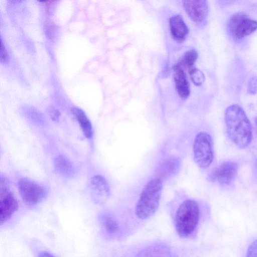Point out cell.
Instances as JSON below:
<instances>
[{
  "label": "cell",
  "instance_id": "cell-27",
  "mask_svg": "<svg viewBox=\"0 0 257 257\" xmlns=\"http://www.w3.org/2000/svg\"><path fill=\"white\" fill-rule=\"evenodd\" d=\"M255 166H256V168H257V160H256V161L255 162Z\"/></svg>",
  "mask_w": 257,
  "mask_h": 257
},
{
  "label": "cell",
  "instance_id": "cell-13",
  "mask_svg": "<svg viewBox=\"0 0 257 257\" xmlns=\"http://www.w3.org/2000/svg\"><path fill=\"white\" fill-rule=\"evenodd\" d=\"M174 70V81L177 91L179 96L183 99L187 98L190 94L189 84L184 70L175 65Z\"/></svg>",
  "mask_w": 257,
  "mask_h": 257
},
{
  "label": "cell",
  "instance_id": "cell-3",
  "mask_svg": "<svg viewBox=\"0 0 257 257\" xmlns=\"http://www.w3.org/2000/svg\"><path fill=\"white\" fill-rule=\"evenodd\" d=\"M200 215L198 203L192 199L184 200L178 207L175 215L174 225L178 235L190 237L197 228Z\"/></svg>",
  "mask_w": 257,
  "mask_h": 257
},
{
  "label": "cell",
  "instance_id": "cell-22",
  "mask_svg": "<svg viewBox=\"0 0 257 257\" xmlns=\"http://www.w3.org/2000/svg\"><path fill=\"white\" fill-rule=\"evenodd\" d=\"M246 257H257V239L252 242L248 246Z\"/></svg>",
  "mask_w": 257,
  "mask_h": 257
},
{
  "label": "cell",
  "instance_id": "cell-14",
  "mask_svg": "<svg viewBox=\"0 0 257 257\" xmlns=\"http://www.w3.org/2000/svg\"><path fill=\"white\" fill-rule=\"evenodd\" d=\"M54 168L57 172L65 178H71L75 173L72 162L63 155H59L54 161Z\"/></svg>",
  "mask_w": 257,
  "mask_h": 257
},
{
  "label": "cell",
  "instance_id": "cell-8",
  "mask_svg": "<svg viewBox=\"0 0 257 257\" xmlns=\"http://www.w3.org/2000/svg\"><path fill=\"white\" fill-rule=\"evenodd\" d=\"M238 170L237 164L231 161L218 166L210 175V180L221 185H228L235 179Z\"/></svg>",
  "mask_w": 257,
  "mask_h": 257
},
{
  "label": "cell",
  "instance_id": "cell-12",
  "mask_svg": "<svg viewBox=\"0 0 257 257\" xmlns=\"http://www.w3.org/2000/svg\"><path fill=\"white\" fill-rule=\"evenodd\" d=\"M170 32L174 40L178 42L184 41L188 33L189 29L180 15H176L170 18L169 21Z\"/></svg>",
  "mask_w": 257,
  "mask_h": 257
},
{
  "label": "cell",
  "instance_id": "cell-4",
  "mask_svg": "<svg viewBox=\"0 0 257 257\" xmlns=\"http://www.w3.org/2000/svg\"><path fill=\"white\" fill-rule=\"evenodd\" d=\"M195 162L201 168H208L214 158L213 142L211 136L205 132H200L195 136L193 146Z\"/></svg>",
  "mask_w": 257,
  "mask_h": 257
},
{
  "label": "cell",
  "instance_id": "cell-10",
  "mask_svg": "<svg viewBox=\"0 0 257 257\" xmlns=\"http://www.w3.org/2000/svg\"><path fill=\"white\" fill-rule=\"evenodd\" d=\"M90 195L93 201L98 204L104 203L109 198L110 190L104 177L96 175L93 176L90 182Z\"/></svg>",
  "mask_w": 257,
  "mask_h": 257
},
{
  "label": "cell",
  "instance_id": "cell-15",
  "mask_svg": "<svg viewBox=\"0 0 257 257\" xmlns=\"http://www.w3.org/2000/svg\"><path fill=\"white\" fill-rule=\"evenodd\" d=\"M72 112L75 117L84 136L88 139H91L93 134L92 125L85 112L78 107L73 108Z\"/></svg>",
  "mask_w": 257,
  "mask_h": 257
},
{
  "label": "cell",
  "instance_id": "cell-6",
  "mask_svg": "<svg viewBox=\"0 0 257 257\" xmlns=\"http://www.w3.org/2000/svg\"><path fill=\"white\" fill-rule=\"evenodd\" d=\"M18 188L24 202L30 205L38 203L47 194V191L43 186L26 178L18 181Z\"/></svg>",
  "mask_w": 257,
  "mask_h": 257
},
{
  "label": "cell",
  "instance_id": "cell-23",
  "mask_svg": "<svg viewBox=\"0 0 257 257\" xmlns=\"http://www.w3.org/2000/svg\"><path fill=\"white\" fill-rule=\"evenodd\" d=\"M1 62L3 63H7L10 59L9 55L2 40L1 41Z\"/></svg>",
  "mask_w": 257,
  "mask_h": 257
},
{
  "label": "cell",
  "instance_id": "cell-9",
  "mask_svg": "<svg viewBox=\"0 0 257 257\" xmlns=\"http://www.w3.org/2000/svg\"><path fill=\"white\" fill-rule=\"evenodd\" d=\"M183 6L190 19L198 25L206 23L208 8L206 1H185Z\"/></svg>",
  "mask_w": 257,
  "mask_h": 257
},
{
  "label": "cell",
  "instance_id": "cell-5",
  "mask_svg": "<svg viewBox=\"0 0 257 257\" xmlns=\"http://www.w3.org/2000/svg\"><path fill=\"white\" fill-rule=\"evenodd\" d=\"M257 30V21L246 14L237 13L232 15L227 23V31L235 41L240 40Z\"/></svg>",
  "mask_w": 257,
  "mask_h": 257
},
{
  "label": "cell",
  "instance_id": "cell-18",
  "mask_svg": "<svg viewBox=\"0 0 257 257\" xmlns=\"http://www.w3.org/2000/svg\"><path fill=\"white\" fill-rule=\"evenodd\" d=\"M198 57V53L194 49L187 51L184 56L178 61L176 65L182 68L185 70L188 69V70L193 68Z\"/></svg>",
  "mask_w": 257,
  "mask_h": 257
},
{
  "label": "cell",
  "instance_id": "cell-20",
  "mask_svg": "<svg viewBox=\"0 0 257 257\" xmlns=\"http://www.w3.org/2000/svg\"><path fill=\"white\" fill-rule=\"evenodd\" d=\"M189 73L192 81L195 85L199 86L203 83L205 77L199 69L193 67L189 70Z\"/></svg>",
  "mask_w": 257,
  "mask_h": 257
},
{
  "label": "cell",
  "instance_id": "cell-17",
  "mask_svg": "<svg viewBox=\"0 0 257 257\" xmlns=\"http://www.w3.org/2000/svg\"><path fill=\"white\" fill-rule=\"evenodd\" d=\"M100 225L105 233L111 237L118 234L119 226L116 219L111 214L103 213L99 216Z\"/></svg>",
  "mask_w": 257,
  "mask_h": 257
},
{
  "label": "cell",
  "instance_id": "cell-26",
  "mask_svg": "<svg viewBox=\"0 0 257 257\" xmlns=\"http://www.w3.org/2000/svg\"><path fill=\"white\" fill-rule=\"evenodd\" d=\"M38 257H55L53 254L47 251H42L39 253Z\"/></svg>",
  "mask_w": 257,
  "mask_h": 257
},
{
  "label": "cell",
  "instance_id": "cell-24",
  "mask_svg": "<svg viewBox=\"0 0 257 257\" xmlns=\"http://www.w3.org/2000/svg\"><path fill=\"white\" fill-rule=\"evenodd\" d=\"M248 91L251 94L257 92V78L253 77L249 81Z\"/></svg>",
  "mask_w": 257,
  "mask_h": 257
},
{
  "label": "cell",
  "instance_id": "cell-11",
  "mask_svg": "<svg viewBox=\"0 0 257 257\" xmlns=\"http://www.w3.org/2000/svg\"><path fill=\"white\" fill-rule=\"evenodd\" d=\"M181 162L178 158L168 157L160 162L156 170L157 177L162 180L174 175L180 167Z\"/></svg>",
  "mask_w": 257,
  "mask_h": 257
},
{
  "label": "cell",
  "instance_id": "cell-7",
  "mask_svg": "<svg viewBox=\"0 0 257 257\" xmlns=\"http://www.w3.org/2000/svg\"><path fill=\"white\" fill-rule=\"evenodd\" d=\"M18 203L11 191L7 188L5 179L1 180L0 222L2 225L9 220L18 210Z\"/></svg>",
  "mask_w": 257,
  "mask_h": 257
},
{
  "label": "cell",
  "instance_id": "cell-28",
  "mask_svg": "<svg viewBox=\"0 0 257 257\" xmlns=\"http://www.w3.org/2000/svg\"><path fill=\"white\" fill-rule=\"evenodd\" d=\"M256 124H257V120H256Z\"/></svg>",
  "mask_w": 257,
  "mask_h": 257
},
{
  "label": "cell",
  "instance_id": "cell-25",
  "mask_svg": "<svg viewBox=\"0 0 257 257\" xmlns=\"http://www.w3.org/2000/svg\"><path fill=\"white\" fill-rule=\"evenodd\" d=\"M49 111L50 115L52 119L57 120L59 119L60 113L57 109L54 107H51L50 108Z\"/></svg>",
  "mask_w": 257,
  "mask_h": 257
},
{
  "label": "cell",
  "instance_id": "cell-21",
  "mask_svg": "<svg viewBox=\"0 0 257 257\" xmlns=\"http://www.w3.org/2000/svg\"><path fill=\"white\" fill-rule=\"evenodd\" d=\"M45 30L47 37L49 39H53L56 32V27L51 21L48 20L46 22Z\"/></svg>",
  "mask_w": 257,
  "mask_h": 257
},
{
  "label": "cell",
  "instance_id": "cell-19",
  "mask_svg": "<svg viewBox=\"0 0 257 257\" xmlns=\"http://www.w3.org/2000/svg\"><path fill=\"white\" fill-rule=\"evenodd\" d=\"M27 118L35 125L42 126L45 123L43 115L38 110L33 108H27L24 110Z\"/></svg>",
  "mask_w": 257,
  "mask_h": 257
},
{
  "label": "cell",
  "instance_id": "cell-16",
  "mask_svg": "<svg viewBox=\"0 0 257 257\" xmlns=\"http://www.w3.org/2000/svg\"><path fill=\"white\" fill-rule=\"evenodd\" d=\"M135 257H171V252L164 245L154 244L141 250Z\"/></svg>",
  "mask_w": 257,
  "mask_h": 257
},
{
  "label": "cell",
  "instance_id": "cell-1",
  "mask_svg": "<svg viewBox=\"0 0 257 257\" xmlns=\"http://www.w3.org/2000/svg\"><path fill=\"white\" fill-rule=\"evenodd\" d=\"M224 120L231 141L240 149L247 147L252 140V129L243 109L238 104L229 106L225 111Z\"/></svg>",
  "mask_w": 257,
  "mask_h": 257
},
{
  "label": "cell",
  "instance_id": "cell-2",
  "mask_svg": "<svg viewBox=\"0 0 257 257\" xmlns=\"http://www.w3.org/2000/svg\"><path fill=\"white\" fill-rule=\"evenodd\" d=\"M163 189L162 180L158 177L150 180L142 189L135 207V213L141 219L152 216L157 210Z\"/></svg>",
  "mask_w": 257,
  "mask_h": 257
}]
</instances>
